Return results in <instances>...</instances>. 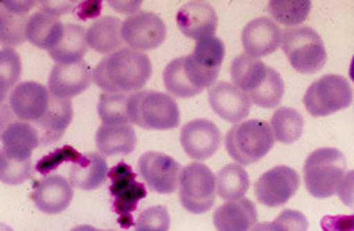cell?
<instances>
[{
  "label": "cell",
  "instance_id": "cell-21",
  "mask_svg": "<svg viewBox=\"0 0 354 231\" xmlns=\"http://www.w3.org/2000/svg\"><path fill=\"white\" fill-rule=\"evenodd\" d=\"M64 32L65 26L62 24L59 16L41 8L28 18L26 38L33 46L50 50L59 44Z\"/></svg>",
  "mask_w": 354,
  "mask_h": 231
},
{
  "label": "cell",
  "instance_id": "cell-27",
  "mask_svg": "<svg viewBox=\"0 0 354 231\" xmlns=\"http://www.w3.org/2000/svg\"><path fill=\"white\" fill-rule=\"evenodd\" d=\"M87 48V30L82 26L66 24L64 37L55 48L49 50V57L59 65H73L82 61Z\"/></svg>",
  "mask_w": 354,
  "mask_h": 231
},
{
  "label": "cell",
  "instance_id": "cell-22",
  "mask_svg": "<svg viewBox=\"0 0 354 231\" xmlns=\"http://www.w3.org/2000/svg\"><path fill=\"white\" fill-rule=\"evenodd\" d=\"M218 231H250L257 225V208L248 199L227 201L213 214Z\"/></svg>",
  "mask_w": 354,
  "mask_h": 231
},
{
  "label": "cell",
  "instance_id": "cell-9",
  "mask_svg": "<svg viewBox=\"0 0 354 231\" xmlns=\"http://www.w3.org/2000/svg\"><path fill=\"white\" fill-rule=\"evenodd\" d=\"M111 177V194L113 197V210L118 216V222L123 228L133 225V212L136 211L139 200L145 199V185L136 179L134 172L124 162L112 168Z\"/></svg>",
  "mask_w": 354,
  "mask_h": 231
},
{
  "label": "cell",
  "instance_id": "cell-36",
  "mask_svg": "<svg viewBox=\"0 0 354 231\" xmlns=\"http://www.w3.org/2000/svg\"><path fill=\"white\" fill-rule=\"evenodd\" d=\"M21 77V59L18 52L11 48H3L0 52V90L2 99L15 87Z\"/></svg>",
  "mask_w": 354,
  "mask_h": 231
},
{
  "label": "cell",
  "instance_id": "cell-23",
  "mask_svg": "<svg viewBox=\"0 0 354 231\" xmlns=\"http://www.w3.org/2000/svg\"><path fill=\"white\" fill-rule=\"evenodd\" d=\"M35 7V2H10L5 0L0 8V37L7 46H19L26 41L27 13Z\"/></svg>",
  "mask_w": 354,
  "mask_h": 231
},
{
  "label": "cell",
  "instance_id": "cell-26",
  "mask_svg": "<svg viewBox=\"0 0 354 231\" xmlns=\"http://www.w3.org/2000/svg\"><path fill=\"white\" fill-rule=\"evenodd\" d=\"M122 24L118 18L104 16L98 18L87 30V41L91 49L100 54H113L120 50L123 44L122 37Z\"/></svg>",
  "mask_w": 354,
  "mask_h": 231
},
{
  "label": "cell",
  "instance_id": "cell-1",
  "mask_svg": "<svg viewBox=\"0 0 354 231\" xmlns=\"http://www.w3.org/2000/svg\"><path fill=\"white\" fill-rule=\"evenodd\" d=\"M151 76V61L144 52L120 49L106 55L93 71V82L106 93L142 92Z\"/></svg>",
  "mask_w": 354,
  "mask_h": 231
},
{
  "label": "cell",
  "instance_id": "cell-40",
  "mask_svg": "<svg viewBox=\"0 0 354 231\" xmlns=\"http://www.w3.org/2000/svg\"><path fill=\"white\" fill-rule=\"evenodd\" d=\"M323 231H354V216H326L322 221Z\"/></svg>",
  "mask_w": 354,
  "mask_h": 231
},
{
  "label": "cell",
  "instance_id": "cell-13",
  "mask_svg": "<svg viewBox=\"0 0 354 231\" xmlns=\"http://www.w3.org/2000/svg\"><path fill=\"white\" fill-rule=\"evenodd\" d=\"M49 88L38 82H22L11 90L8 97V107L19 121L35 125L43 118L50 104Z\"/></svg>",
  "mask_w": 354,
  "mask_h": 231
},
{
  "label": "cell",
  "instance_id": "cell-18",
  "mask_svg": "<svg viewBox=\"0 0 354 231\" xmlns=\"http://www.w3.org/2000/svg\"><path fill=\"white\" fill-rule=\"evenodd\" d=\"M241 43L245 55L260 59L281 46L282 32L271 18H257L244 27Z\"/></svg>",
  "mask_w": 354,
  "mask_h": 231
},
{
  "label": "cell",
  "instance_id": "cell-5",
  "mask_svg": "<svg viewBox=\"0 0 354 231\" xmlns=\"http://www.w3.org/2000/svg\"><path fill=\"white\" fill-rule=\"evenodd\" d=\"M346 159L337 148H319L307 157L304 164V184L317 199H329L345 177Z\"/></svg>",
  "mask_w": 354,
  "mask_h": 231
},
{
  "label": "cell",
  "instance_id": "cell-39",
  "mask_svg": "<svg viewBox=\"0 0 354 231\" xmlns=\"http://www.w3.org/2000/svg\"><path fill=\"white\" fill-rule=\"evenodd\" d=\"M82 154L77 153L76 150L70 145L62 146V148L55 150L54 153L44 156L41 161L37 164V172L41 174H48L49 172L55 170L57 167L64 164V162H76Z\"/></svg>",
  "mask_w": 354,
  "mask_h": 231
},
{
  "label": "cell",
  "instance_id": "cell-31",
  "mask_svg": "<svg viewBox=\"0 0 354 231\" xmlns=\"http://www.w3.org/2000/svg\"><path fill=\"white\" fill-rule=\"evenodd\" d=\"M131 94L101 93L98 114L104 125H131Z\"/></svg>",
  "mask_w": 354,
  "mask_h": 231
},
{
  "label": "cell",
  "instance_id": "cell-28",
  "mask_svg": "<svg viewBox=\"0 0 354 231\" xmlns=\"http://www.w3.org/2000/svg\"><path fill=\"white\" fill-rule=\"evenodd\" d=\"M268 72H270V66L265 65L260 59L245 54L238 55L230 66L233 83L244 93H248V97L265 82Z\"/></svg>",
  "mask_w": 354,
  "mask_h": 231
},
{
  "label": "cell",
  "instance_id": "cell-7",
  "mask_svg": "<svg viewBox=\"0 0 354 231\" xmlns=\"http://www.w3.org/2000/svg\"><path fill=\"white\" fill-rule=\"evenodd\" d=\"M353 103V88L344 76L326 74L307 88L304 106L313 117H328Z\"/></svg>",
  "mask_w": 354,
  "mask_h": 231
},
{
  "label": "cell",
  "instance_id": "cell-8",
  "mask_svg": "<svg viewBox=\"0 0 354 231\" xmlns=\"http://www.w3.org/2000/svg\"><path fill=\"white\" fill-rule=\"evenodd\" d=\"M216 177L207 165L194 162L181 170L180 200L192 214L208 212L216 200Z\"/></svg>",
  "mask_w": 354,
  "mask_h": 231
},
{
  "label": "cell",
  "instance_id": "cell-17",
  "mask_svg": "<svg viewBox=\"0 0 354 231\" xmlns=\"http://www.w3.org/2000/svg\"><path fill=\"white\" fill-rule=\"evenodd\" d=\"M176 24L187 38L200 39L213 37L218 30V14L208 2H186L176 14Z\"/></svg>",
  "mask_w": 354,
  "mask_h": 231
},
{
  "label": "cell",
  "instance_id": "cell-10",
  "mask_svg": "<svg viewBox=\"0 0 354 231\" xmlns=\"http://www.w3.org/2000/svg\"><path fill=\"white\" fill-rule=\"evenodd\" d=\"M122 37L131 49L144 52L161 46L167 37V29L159 14L151 11H139L123 21Z\"/></svg>",
  "mask_w": 354,
  "mask_h": 231
},
{
  "label": "cell",
  "instance_id": "cell-11",
  "mask_svg": "<svg viewBox=\"0 0 354 231\" xmlns=\"http://www.w3.org/2000/svg\"><path fill=\"white\" fill-rule=\"evenodd\" d=\"M299 188V174L287 165L274 167L255 183V197L261 205L277 208L287 203Z\"/></svg>",
  "mask_w": 354,
  "mask_h": 231
},
{
  "label": "cell",
  "instance_id": "cell-16",
  "mask_svg": "<svg viewBox=\"0 0 354 231\" xmlns=\"http://www.w3.org/2000/svg\"><path fill=\"white\" fill-rule=\"evenodd\" d=\"M91 82H93V72L84 60L73 65L57 63L49 74L48 88L57 98L71 99L84 93Z\"/></svg>",
  "mask_w": 354,
  "mask_h": 231
},
{
  "label": "cell",
  "instance_id": "cell-15",
  "mask_svg": "<svg viewBox=\"0 0 354 231\" xmlns=\"http://www.w3.org/2000/svg\"><path fill=\"white\" fill-rule=\"evenodd\" d=\"M208 99L211 109L222 120L230 123H243L250 112V98L235 83L219 82L209 88Z\"/></svg>",
  "mask_w": 354,
  "mask_h": 231
},
{
  "label": "cell",
  "instance_id": "cell-38",
  "mask_svg": "<svg viewBox=\"0 0 354 231\" xmlns=\"http://www.w3.org/2000/svg\"><path fill=\"white\" fill-rule=\"evenodd\" d=\"M170 214L165 206H151L140 212L136 222V231H169Z\"/></svg>",
  "mask_w": 354,
  "mask_h": 231
},
{
  "label": "cell",
  "instance_id": "cell-34",
  "mask_svg": "<svg viewBox=\"0 0 354 231\" xmlns=\"http://www.w3.org/2000/svg\"><path fill=\"white\" fill-rule=\"evenodd\" d=\"M162 81L165 90H167L170 94H174V97L191 98L200 93L198 90L194 87L189 76H187L185 65H183V57L172 60L167 66H165V70L162 72Z\"/></svg>",
  "mask_w": 354,
  "mask_h": 231
},
{
  "label": "cell",
  "instance_id": "cell-41",
  "mask_svg": "<svg viewBox=\"0 0 354 231\" xmlns=\"http://www.w3.org/2000/svg\"><path fill=\"white\" fill-rule=\"evenodd\" d=\"M337 194L345 206L354 210V170L345 173L339 189H337Z\"/></svg>",
  "mask_w": 354,
  "mask_h": 231
},
{
  "label": "cell",
  "instance_id": "cell-3",
  "mask_svg": "<svg viewBox=\"0 0 354 231\" xmlns=\"http://www.w3.org/2000/svg\"><path fill=\"white\" fill-rule=\"evenodd\" d=\"M271 125L263 120H245L227 132L225 150L239 165H250L270 153L274 146Z\"/></svg>",
  "mask_w": 354,
  "mask_h": 231
},
{
  "label": "cell",
  "instance_id": "cell-19",
  "mask_svg": "<svg viewBox=\"0 0 354 231\" xmlns=\"http://www.w3.org/2000/svg\"><path fill=\"white\" fill-rule=\"evenodd\" d=\"M32 200L46 214L64 212L73 200V185L60 174H53L35 183Z\"/></svg>",
  "mask_w": 354,
  "mask_h": 231
},
{
  "label": "cell",
  "instance_id": "cell-35",
  "mask_svg": "<svg viewBox=\"0 0 354 231\" xmlns=\"http://www.w3.org/2000/svg\"><path fill=\"white\" fill-rule=\"evenodd\" d=\"M283 93L285 86L281 74L270 66V72H268L265 82L254 93H250L249 98L255 106L263 107V109H274L282 103Z\"/></svg>",
  "mask_w": 354,
  "mask_h": 231
},
{
  "label": "cell",
  "instance_id": "cell-43",
  "mask_svg": "<svg viewBox=\"0 0 354 231\" xmlns=\"http://www.w3.org/2000/svg\"><path fill=\"white\" fill-rule=\"evenodd\" d=\"M350 77H351V81L354 82V55H353V60H351V65H350Z\"/></svg>",
  "mask_w": 354,
  "mask_h": 231
},
{
  "label": "cell",
  "instance_id": "cell-32",
  "mask_svg": "<svg viewBox=\"0 0 354 231\" xmlns=\"http://www.w3.org/2000/svg\"><path fill=\"white\" fill-rule=\"evenodd\" d=\"M191 57L202 70L213 72V74H219L222 61L225 57V46L222 39L216 37L203 38L197 41Z\"/></svg>",
  "mask_w": 354,
  "mask_h": 231
},
{
  "label": "cell",
  "instance_id": "cell-12",
  "mask_svg": "<svg viewBox=\"0 0 354 231\" xmlns=\"http://www.w3.org/2000/svg\"><path fill=\"white\" fill-rule=\"evenodd\" d=\"M139 172L144 181L158 194H174L178 189L181 165L167 154L148 151L140 156Z\"/></svg>",
  "mask_w": 354,
  "mask_h": 231
},
{
  "label": "cell",
  "instance_id": "cell-29",
  "mask_svg": "<svg viewBox=\"0 0 354 231\" xmlns=\"http://www.w3.org/2000/svg\"><path fill=\"white\" fill-rule=\"evenodd\" d=\"M271 129L279 143H295L304 131V118L291 107H279L271 118Z\"/></svg>",
  "mask_w": 354,
  "mask_h": 231
},
{
  "label": "cell",
  "instance_id": "cell-14",
  "mask_svg": "<svg viewBox=\"0 0 354 231\" xmlns=\"http://www.w3.org/2000/svg\"><path fill=\"white\" fill-rule=\"evenodd\" d=\"M221 131L213 121L197 118L181 129V146L185 153L196 161L209 159L221 145Z\"/></svg>",
  "mask_w": 354,
  "mask_h": 231
},
{
  "label": "cell",
  "instance_id": "cell-25",
  "mask_svg": "<svg viewBox=\"0 0 354 231\" xmlns=\"http://www.w3.org/2000/svg\"><path fill=\"white\" fill-rule=\"evenodd\" d=\"M137 143L131 125H101L96 132V148L101 156L133 153Z\"/></svg>",
  "mask_w": 354,
  "mask_h": 231
},
{
  "label": "cell",
  "instance_id": "cell-4",
  "mask_svg": "<svg viewBox=\"0 0 354 231\" xmlns=\"http://www.w3.org/2000/svg\"><path fill=\"white\" fill-rule=\"evenodd\" d=\"M131 123L151 131H167L180 125V107L167 93L137 92L129 101Z\"/></svg>",
  "mask_w": 354,
  "mask_h": 231
},
{
  "label": "cell",
  "instance_id": "cell-37",
  "mask_svg": "<svg viewBox=\"0 0 354 231\" xmlns=\"http://www.w3.org/2000/svg\"><path fill=\"white\" fill-rule=\"evenodd\" d=\"M309 222L304 214L295 210H285L274 222L257 223L250 231H307Z\"/></svg>",
  "mask_w": 354,
  "mask_h": 231
},
{
  "label": "cell",
  "instance_id": "cell-30",
  "mask_svg": "<svg viewBox=\"0 0 354 231\" xmlns=\"http://www.w3.org/2000/svg\"><path fill=\"white\" fill-rule=\"evenodd\" d=\"M249 174L239 164H228L216 177V188L221 199L227 201L244 199L249 189Z\"/></svg>",
  "mask_w": 354,
  "mask_h": 231
},
{
  "label": "cell",
  "instance_id": "cell-6",
  "mask_svg": "<svg viewBox=\"0 0 354 231\" xmlns=\"http://www.w3.org/2000/svg\"><path fill=\"white\" fill-rule=\"evenodd\" d=\"M281 46L290 65L302 74H313L326 65V48L312 27H288L282 32Z\"/></svg>",
  "mask_w": 354,
  "mask_h": 231
},
{
  "label": "cell",
  "instance_id": "cell-33",
  "mask_svg": "<svg viewBox=\"0 0 354 231\" xmlns=\"http://www.w3.org/2000/svg\"><path fill=\"white\" fill-rule=\"evenodd\" d=\"M310 7L309 0H272L268 3V11L279 24L293 27L307 19Z\"/></svg>",
  "mask_w": 354,
  "mask_h": 231
},
{
  "label": "cell",
  "instance_id": "cell-24",
  "mask_svg": "<svg viewBox=\"0 0 354 231\" xmlns=\"http://www.w3.org/2000/svg\"><path fill=\"white\" fill-rule=\"evenodd\" d=\"M109 168L104 156L98 153L82 154L76 162H73L70 170L71 185L82 190H95L104 184Z\"/></svg>",
  "mask_w": 354,
  "mask_h": 231
},
{
  "label": "cell",
  "instance_id": "cell-2",
  "mask_svg": "<svg viewBox=\"0 0 354 231\" xmlns=\"http://www.w3.org/2000/svg\"><path fill=\"white\" fill-rule=\"evenodd\" d=\"M39 135L33 125L11 121L2 132L0 178L5 184H21L32 174V153L39 146Z\"/></svg>",
  "mask_w": 354,
  "mask_h": 231
},
{
  "label": "cell",
  "instance_id": "cell-20",
  "mask_svg": "<svg viewBox=\"0 0 354 231\" xmlns=\"http://www.w3.org/2000/svg\"><path fill=\"white\" fill-rule=\"evenodd\" d=\"M53 94V93H50ZM73 120V104L70 99L57 98L53 94L50 104L46 110V114L39 121H37L33 128L37 129L39 135V143L49 145L62 139L66 128L70 126Z\"/></svg>",
  "mask_w": 354,
  "mask_h": 231
},
{
  "label": "cell",
  "instance_id": "cell-42",
  "mask_svg": "<svg viewBox=\"0 0 354 231\" xmlns=\"http://www.w3.org/2000/svg\"><path fill=\"white\" fill-rule=\"evenodd\" d=\"M71 231H101V230H96L93 227H90V225H79V227L73 228ZM106 231H111V230H106Z\"/></svg>",
  "mask_w": 354,
  "mask_h": 231
}]
</instances>
